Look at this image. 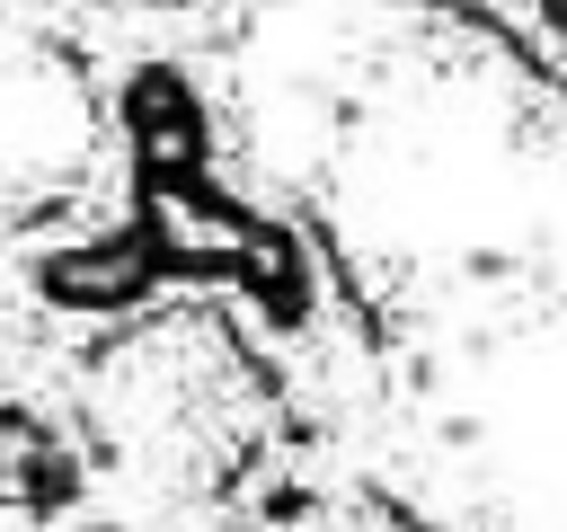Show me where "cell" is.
Returning a JSON list of instances; mask_svg holds the SVG:
<instances>
[{
    "instance_id": "1",
    "label": "cell",
    "mask_w": 567,
    "mask_h": 532,
    "mask_svg": "<svg viewBox=\"0 0 567 532\" xmlns=\"http://www.w3.org/2000/svg\"><path fill=\"white\" fill-rule=\"evenodd\" d=\"M106 523V443L97 426L0 372V532H97Z\"/></svg>"
},
{
    "instance_id": "4",
    "label": "cell",
    "mask_w": 567,
    "mask_h": 532,
    "mask_svg": "<svg viewBox=\"0 0 567 532\" xmlns=\"http://www.w3.org/2000/svg\"><path fill=\"white\" fill-rule=\"evenodd\" d=\"M97 9H106V27H133V35H142V62H151L159 35H195V27L230 18L239 0H97Z\"/></svg>"
},
{
    "instance_id": "2",
    "label": "cell",
    "mask_w": 567,
    "mask_h": 532,
    "mask_svg": "<svg viewBox=\"0 0 567 532\" xmlns=\"http://www.w3.org/2000/svg\"><path fill=\"white\" fill-rule=\"evenodd\" d=\"M425 9H452V18L496 27L549 89H567V0H425Z\"/></svg>"
},
{
    "instance_id": "3",
    "label": "cell",
    "mask_w": 567,
    "mask_h": 532,
    "mask_svg": "<svg viewBox=\"0 0 567 532\" xmlns=\"http://www.w3.org/2000/svg\"><path fill=\"white\" fill-rule=\"evenodd\" d=\"M319 532H452V523H434L425 505H408V497L381 488L372 470H337V497H328Z\"/></svg>"
}]
</instances>
